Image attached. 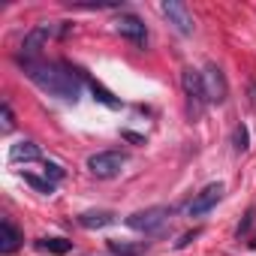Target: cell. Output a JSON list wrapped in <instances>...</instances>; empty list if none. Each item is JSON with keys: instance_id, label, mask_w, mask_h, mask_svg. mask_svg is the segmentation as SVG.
Wrapping results in <instances>:
<instances>
[{"instance_id": "cell-1", "label": "cell", "mask_w": 256, "mask_h": 256, "mask_svg": "<svg viewBox=\"0 0 256 256\" xmlns=\"http://www.w3.org/2000/svg\"><path fill=\"white\" fill-rule=\"evenodd\" d=\"M22 70L48 96H58L64 102H78L82 100V78L76 76L72 66H66V64H46V60H24L22 58Z\"/></svg>"}, {"instance_id": "cell-2", "label": "cell", "mask_w": 256, "mask_h": 256, "mask_svg": "<svg viewBox=\"0 0 256 256\" xmlns=\"http://www.w3.org/2000/svg\"><path fill=\"white\" fill-rule=\"evenodd\" d=\"M181 88H184V96H187V114H190V120H199L205 114L208 102H211L208 100V90H205L202 72L193 70V66L181 70Z\"/></svg>"}, {"instance_id": "cell-3", "label": "cell", "mask_w": 256, "mask_h": 256, "mask_svg": "<svg viewBox=\"0 0 256 256\" xmlns=\"http://www.w3.org/2000/svg\"><path fill=\"white\" fill-rule=\"evenodd\" d=\"M172 214H175V208L154 205V208H145V211H136V214H130V217H126V226H130L133 232L154 235V232H160V229L169 223V217H172Z\"/></svg>"}, {"instance_id": "cell-4", "label": "cell", "mask_w": 256, "mask_h": 256, "mask_svg": "<svg viewBox=\"0 0 256 256\" xmlns=\"http://www.w3.org/2000/svg\"><path fill=\"white\" fill-rule=\"evenodd\" d=\"M124 163H126V157L120 151H96L88 157V172L94 178H114V175H120Z\"/></svg>"}, {"instance_id": "cell-5", "label": "cell", "mask_w": 256, "mask_h": 256, "mask_svg": "<svg viewBox=\"0 0 256 256\" xmlns=\"http://www.w3.org/2000/svg\"><path fill=\"white\" fill-rule=\"evenodd\" d=\"M160 12L169 18V24L181 34V36H190L193 34V16H190V10H187V4H181V0H163L160 4Z\"/></svg>"}, {"instance_id": "cell-6", "label": "cell", "mask_w": 256, "mask_h": 256, "mask_svg": "<svg viewBox=\"0 0 256 256\" xmlns=\"http://www.w3.org/2000/svg\"><path fill=\"white\" fill-rule=\"evenodd\" d=\"M52 36H60V28H58L54 22H48V24H36V28L24 36V42H22V54H24V60H36V54L42 52L46 40H52Z\"/></svg>"}, {"instance_id": "cell-7", "label": "cell", "mask_w": 256, "mask_h": 256, "mask_svg": "<svg viewBox=\"0 0 256 256\" xmlns=\"http://www.w3.org/2000/svg\"><path fill=\"white\" fill-rule=\"evenodd\" d=\"M114 30L124 36V40H130L133 46H145L148 42V28H145V22L139 18V16H133V12H124V16H118V22H114Z\"/></svg>"}, {"instance_id": "cell-8", "label": "cell", "mask_w": 256, "mask_h": 256, "mask_svg": "<svg viewBox=\"0 0 256 256\" xmlns=\"http://www.w3.org/2000/svg\"><path fill=\"white\" fill-rule=\"evenodd\" d=\"M202 78H205V90H208V100L211 102H226V96H229V84H226V76H223V70L217 66V64H208L205 66V72H202Z\"/></svg>"}, {"instance_id": "cell-9", "label": "cell", "mask_w": 256, "mask_h": 256, "mask_svg": "<svg viewBox=\"0 0 256 256\" xmlns=\"http://www.w3.org/2000/svg\"><path fill=\"white\" fill-rule=\"evenodd\" d=\"M223 190H226V187H223L220 181H217V184H208L202 193L193 196V202L187 205V214H190V217H202V214H208V211L223 199Z\"/></svg>"}, {"instance_id": "cell-10", "label": "cell", "mask_w": 256, "mask_h": 256, "mask_svg": "<svg viewBox=\"0 0 256 256\" xmlns=\"http://www.w3.org/2000/svg\"><path fill=\"white\" fill-rule=\"evenodd\" d=\"M0 229H4V238H0V253L10 256V253H16V250H18V244H22V232L12 226V220H10V217H4Z\"/></svg>"}, {"instance_id": "cell-11", "label": "cell", "mask_w": 256, "mask_h": 256, "mask_svg": "<svg viewBox=\"0 0 256 256\" xmlns=\"http://www.w3.org/2000/svg\"><path fill=\"white\" fill-rule=\"evenodd\" d=\"M112 223H114V211H84V214H78L82 229H106Z\"/></svg>"}, {"instance_id": "cell-12", "label": "cell", "mask_w": 256, "mask_h": 256, "mask_svg": "<svg viewBox=\"0 0 256 256\" xmlns=\"http://www.w3.org/2000/svg\"><path fill=\"white\" fill-rule=\"evenodd\" d=\"M40 157H42V151H40V145L30 142V139L12 145V151H10V160H12V163H30V160H40Z\"/></svg>"}, {"instance_id": "cell-13", "label": "cell", "mask_w": 256, "mask_h": 256, "mask_svg": "<svg viewBox=\"0 0 256 256\" xmlns=\"http://www.w3.org/2000/svg\"><path fill=\"white\" fill-rule=\"evenodd\" d=\"M88 88H90L94 100H96V102H102L106 108H120V106H124V102H120V100H118V96H114L108 88H102L100 82H94V78H90V82H88Z\"/></svg>"}, {"instance_id": "cell-14", "label": "cell", "mask_w": 256, "mask_h": 256, "mask_svg": "<svg viewBox=\"0 0 256 256\" xmlns=\"http://www.w3.org/2000/svg\"><path fill=\"white\" fill-rule=\"evenodd\" d=\"M36 247L46 250V253H52V256H66L72 250V241H66V238H42Z\"/></svg>"}, {"instance_id": "cell-15", "label": "cell", "mask_w": 256, "mask_h": 256, "mask_svg": "<svg viewBox=\"0 0 256 256\" xmlns=\"http://www.w3.org/2000/svg\"><path fill=\"white\" fill-rule=\"evenodd\" d=\"M108 244V253L112 256H139L142 250H145V244H124V241H106Z\"/></svg>"}, {"instance_id": "cell-16", "label": "cell", "mask_w": 256, "mask_h": 256, "mask_svg": "<svg viewBox=\"0 0 256 256\" xmlns=\"http://www.w3.org/2000/svg\"><path fill=\"white\" fill-rule=\"evenodd\" d=\"M232 148H235L238 154H244V151L250 148V133H247V126H244V124L235 126V133H232Z\"/></svg>"}, {"instance_id": "cell-17", "label": "cell", "mask_w": 256, "mask_h": 256, "mask_svg": "<svg viewBox=\"0 0 256 256\" xmlns=\"http://www.w3.org/2000/svg\"><path fill=\"white\" fill-rule=\"evenodd\" d=\"M24 181L36 190V193H46V196H52L54 193V184L48 181V178H36V175H24Z\"/></svg>"}, {"instance_id": "cell-18", "label": "cell", "mask_w": 256, "mask_h": 256, "mask_svg": "<svg viewBox=\"0 0 256 256\" xmlns=\"http://www.w3.org/2000/svg\"><path fill=\"white\" fill-rule=\"evenodd\" d=\"M42 169H46V178H48V181H52V184H54V181H60V178H64V169H60V166H58V163H48V160H46V166H42Z\"/></svg>"}, {"instance_id": "cell-19", "label": "cell", "mask_w": 256, "mask_h": 256, "mask_svg": "<svg viewBox=\"0 0 256 256\" xmlns=\"http://www.w3.org/2000/svg\"><path fill=\"white\" fill-rule=\"evenodd\" d=\"M4 133H12V126H16V114H12V108H10V102H4Z\"/></svg>"}, {"instance_id": "cell-20", "label": "cell", "mask_w": 256, "mask_h": 256, "mask_svg": "<svg viewBox=\"0 0 256 256\" xmlns=\"http://www.w3.org/2000/svg\"><path fill=\"white\" fill-rule=\"evenodd\" d=\"M199 235H202V229H193V232H184V235H181V241H175V247H178V250H184V247H187V244H190L193 238H199Z\"/></svg>"}, {"instance_id": "cell-21", "label": "cell", "mask_w": 256, "mask_h": 256, "mask_svg": "<svg viewBox=\"0 0 256 256\" xmlns=\"http://www.w3.org/2000/svg\"><path fill=\"white\" fill-rule=\"evenodd\" d=\"M253 217H256V211L250 208V211H247V217H244V220H241V226H238V238H241V235H247V229L253 226Z\"/></svg>"}, {"instance_id": "cell-22", "label": "cell", "mask_w": 256, "mask_h": 256, "mask_svg": "<svg viewBox=\"0 0 256 256\" xmlns=\"http://www.w3.org/2000/svg\"><path fill=\"white\" fill-rule=\"evenodd\" d=\"M120 139L133 142V145H145V136H139V133H133V130H120Z\"/></svg>"}, {"instance_id": "cell-23", "label": "cell", "mask_w": 256, "mask_h": 256, "mask_svg": "<svg viewBox=\"0 0 256 256\" xmlns=\"http://www.w3.org/2000/svg\"><path fill=\"white\" fill-rule=\"evenodd\" d=\"M247 90H250V102H253V108H256V82H250Z\"/></svg>"}]
</instances>
